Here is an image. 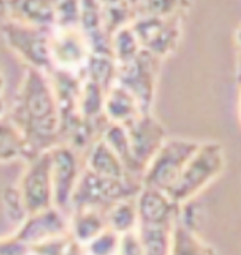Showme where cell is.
Returning a JSON list of instances; mask_svg holds the SVG:
<instances>
[{"label": "cell", "instance_id": "6da1fadb", "mask_svg": "<svg viewBox=\"0 0 241 255\" xmlns=\"http://www.w3.org/2000/svg\"><path fill=\"white\" fill-rule=\"evenodd\" d=\"M8 120L28 147V159L60 144V115L50 76L27 68Z\"/></svg>", "mask_w": 241, "mask_h": 255}, {"label": "cell", "instance_id": "7a4b0ae2", "mask_svg": "<svg viewBox=\"0 0 241 255\" xmlns=\"http://www.w3.org/2000/svg\"><path fill=\"white\" fill-rule=\"evenodd\" d=\"M141 187L142 181L137 177L112 179L83 167L71 199V212L81 211V209H93L106 214L117 202L136 199Z\"/></svg>", "mask_w": 241, "mask_h": 255}, {"label": "cell", "instance_id": "3957f363", "mask_svg": "<svg viewBox=\"0 0 241 255\" xmlns=\"http://www.w3.org/2000/svg\"><path fill=\"white\" fill-rule=\"evenodd\" d=\"M225 167V152L218 142H200V147L183 167L182 174L165 194L182 206L197 197L210 182L222 174Z\"/></svg>", "mask_w": 241, "mask_h": 255}, {"label": "cell", "instance_id": "277c9868", "mask_svg": "<svg viewBox=\"0 0 241 255\" xmlns=\"http://www.w3.org/2000/svg\"><path fill=\"white\" fill-rule=\"evenodd\" d=\"M200 147V142L167 137L142 172V186L167 192L182 174L183 167Z\"/></svg>", "mask_w": 241, "mask_h": 255}, {"label": "cell", "instance_id": "5b68a950", "mask_svg": "<svg viewBox=\"0 0 241 255\" xmlns=\"http://www.w3.org/2000/svg\"><path fill=\"white\" fill-rule=\"evenodd\" d=\"M0 32L7 47L27 65V68L51 71L50 60V32L51 28H38L13 20H3Z\"/></svg>", "mask_w": 241, "mask_h": 255}, {"label": "cell", "instance_id": "8992f818", "mask_svg": "<svg viewBox=\"0 0 241 255\" xmlns=\"http://www.w3.org/2000/svg\"><path fill=\"white\" fill-rule=\"evenodd\" d=\"M161 63L162 60L142 50L134 60L117 65L116 83L124 86L134 96L144 113L152 111Z\"/></svg>", "mask_w": 241, "mask_h": 255}, {"label": "cell", "instance_id": "52a82bcc", "mask_svg": "<svg viewBox=\"0 0 241 255\" xmlns=\"http://www.w3.org/2000/svg\"><path fill=\"white\" fill-rule=\"evenodd\" d=\"M132 28L142 50L159 60H165L180 47L183 17H136Z\"/></svg>", "mask_w": 241, "mask_h": 255}, {"label": "cell", "instance_id": "ba28073f", "mask_svg": "<svg viewBox=\"0 0 241 255\" xmlns=\"http://www.w3.org/2000/svg\"><path fill=\"white\" fill-rule=\"evenodd\" d=\"M17 189L28 216L55 207L50 151L30 157L28 166L23 171Z\"/></svg>", "mask_w": 241, "mask_h": 255}, {"label": "cell", "instance_id": "9c48e42d", "mask_svg": "<svg viewBox=\"0 0 241 255\" xmlns=\"http://www.w3.org/2000/svg\"><path fill=\"white\" fill-rule=\"evenodd\" d=\"M93 55L91 45L80 27H53L50 32L51 70L81 75Z\"/></svg>", "mask_w": 241, "mask_h": 255}, {"label": "cell", "instance_id": "30bf717a", "mask_svg": "<svg viewBox=\"0 0 241 255\" xmlns=\"http://www.w3.org/2000/svg\"><path fill=\"white\" fill-rule=\"evenodd\" d=\"M53 204L65 214L71 212V199L83 172L80 152L68 144H56L50 149Z\"/></svg>", "mask_w": 241, "mask_h": 255}, {"label": "cell", "instance_id": "8fae6325", "mask_svg": "<svg viewBox=\"0 0 241 255\" xmlns=\"http://www.w3.org/2000/svg\"><path fill=\"white\" fill-rule=\"evenodd\" d=\"M124 128L127 131V136H129L136 164L141 172H144L149 161L152 159L154 154L161 149V146L167 139L165 128L152 115V111L141 113L134 121H131Z\"/></svg>", "mask_w": 241, "mask_h": 255}, {"label": "cell", "instance_id": "7c38bea8", "mask_svg": "<svg viewBox=\"0 0 241 255\" xmlns=\"http://www.w3.org/2000/svg\"><path fill=\"white\" fill-rule=\"evenodd\" d=\"M70 234L68 214L56 207H50L47 211L30 214L25 221L18 226L17 236L27 242L30 247L48 241V239Z\"/></svg>", "mask_w": 241, "mask_h": 255}, {"label": "cell", "instance_id": "4fadbf2b", "mask_svg": "<svg viewBox=\"0 0 241 255\" xmlns=\"http://www.w3.org/2000/svg\"><path fill=\"white\" fill-rule=\"evenodd\" d=\"M7 20L38 28L55 27L53 0H5Z\"/></svg>", "mask_w": 241, "mask_h": 255}, {"label": "cell", "instance_id": "5bb4252c", "mask_svg": "<svg viewBox=\"0 0 241 255\" xmlns=\"http://www.w3.org/2000/svg\"><path fill=\"white\" fill-rule=\"evenodd\" d=\"M84 167L96 172L99 176L112 177V179H127V177H136L129 174L122 161L117 154L106 144L104 141L97 139L91 144L84 152ZM139 179V177H137Z\"/></svg>", "mask_w": 241, "mask_h": 255}, {"label": "cell", "instance_id": "9a60e30c", "mask_svg": "<svg viewBox=\"0 0 241 255\" xmlns=\"http://www.w3.org/2000/svg\"><path fill=\"white\" fill-rule=\"evenodd\" d=\"M144 111L141 110L137 100L127 91L124 86L114 83L107 90L104 101V115L111 123L116 125H129Z\"/></svg>", "mask_w": 241, "mask_h": 255}, {"label": "cell", "instance_id": "2e32d148", "mask_svg": "<svg viewBox=\"0 0 241 255\" xmlns=\"http://www.w3.org/2000/svg\"><path fill=\"white\" fill-rule=\"evenodd\" d=\"M68 222L71 239L83 247L107 229L106 214L93 211V209H81V211L70 212Z\"/></svg>", "mask_w": 241, "mask_h": 255}, {"label": "cell", "instance_id": "e0dca14e", "mask_svg": "<svg viewBox=\"0 0 241 255\" xmlns=\"http://www.w3.org/2000/svg\"><path fill=\"white\" fill-rule=\"evenodd\" d=\"M175 222H139L137 234L141 237L144 255H170Z\"/></svg>", "mask_w": 241, "mask_h": 255}, {"label": "cell", "instance_id": "ac0fdd59", "mask_svg": "<svg viewBox=\"0 0 241 255\" xmlns=\"http://www.w3.org/2000/svg\"><path fill=\"white\" fill-rule=\"evenodd\" d=\"M170 255H213V251L197 234L193 232L190 222L178 214L175 227H173V237H172V249Z\"/></svg>", "mask_w": 241, "mask_h": 255}, {"label": "cell", "instance_id": "d6986e66", "mask_svg": "<svg viewBox=\"0 0 241 255\" xmlns=\"http://www.w3.org/2000/svg\"><path fill=\"white\" fill-rule=\"evenodd\" d=\"M101 139L116 152L117 157L122 161V164L126 166V169L129 171V174L139 177V179L142 181V172L136 164V159H134V154H132L131 141H129V136H127L126 128L122 125L109 123L106 126V129L102 131Z\"/></svg>", "mask_w": 241, "mask_h": 255}, {"label": "cell", "instance_id": "ffe728a7", "mask_svg": "<svg viewBox=\"0 0 241 255\" xmlns=\"http://www.w3.org/2000/svg\"><path fill=\"white\" fill-rule=\"evenodd\" d=\"M81 78L94 81L107 91L116 83L117 62L109 53H93L81 73Z\"/></svg>", "mask_w": 241, "mask_h": 255}, {"label": "cell", "instance_id": "44dd1931", "mask_svg": "<svg viewBox=\"0 0 241 255\" xmlns=\"http://www.w3.org/2000/svg\"><path fill=\"white\" fill-rule=\"evenodd\" d=\"M17 157H27L28 147L22 134L8 120V116L0 118V161H12Z\"/></svg>", "mask_w": 241, "mask_h": 255}, {"label": "cell", "instance_id": "7402d4cb", "mask_svg": "<svg viewBox=\"0 0 241 255\" xmlns=\"http://www.w3.org/2000/svg\"><path fill=\"white\" fill-rule=\"evenodd\" d=\"M192 0H141L136 5V17H185Z\"/></svg>", "mask_w": 241, "mask_h": 255}, {"label": "cell", "instance_id": "603a6c76", "mask_svg": "<svg viewBox=\"0 0 241 255\" xmlns=\"http://www.w3.org/2000/svg\"><path fill=\"white\" fill-rule=\"evenodd\" d=\"M141 52H142L141 42L137 38L132 25L119 28L117 32L111 35V55L114 57L117 65L131 62Z\"/></svg>", "mask_w": 241, "mask_h": 255}, {"label": "cell", "instance_id": "cb8c5ba5", "mask_svg": "<svg viewBox=\"0 0 241 255\" xmlns=\"http://www.w3.org/2000/svg\"><path fill=\"white\" fill-rule=\"evenodd\" d=\"M107 227L112 229L117 234H126L136 231L139 217H137V206L136 199H127V201L117 202L106 212Z\"/></svg>", "mask_w": 241, "mask_h": 255}, {"label": "cell", "instance_id": "d4e9b609", "mask_svg": "<svg viewBox=\"0 0 241 255\" xmlns=\"http://www.w3.org/2000/svg\"><path fill=\"white\" fill-rule=\"evenodd\" d=\"M102 20H104L106 32L109 37L119 28L132 25L136 20V10L129 2H122L111 7H102Z\"/></svg>", "mask_w": 241, "mask_h": 255}, {"label": "cell", "instance_id": "484cf974", "mask_svg": "<svg viewBox=\"0 0 241 255\" xmlns=\"http://www.w3.org/2000/svg\"><path fill=\"white\" fill-rule=\"evenodd\" d=\"M55 27H78L81 0H53Z\"/></svg>", "mask_w": 241, "mask_h": 255}, {"label": "cell", "instance_id": "4316f807", "mask_svg": "<svg viewBox=\"0 0 241 255\" xmlns=\"http://www.w3.org/2000/svg\"><path fill=\"white\" fill-rule=\"evenodd\" d=\"M119 241H121V234H117L112 229L107 227L106 231H102L89 244H86L84 246L86 255H117Z\"/></svg>", "mask_w": 241, "mask_h": 255}, {"label": "cell", "instance_id": "83f0119b", "mask_svg": "<svg viewBox=\"0 0 241 255\" xmlns=\"http://www.w3.org/2000/svg\"><path fill=\"white\" fill-rule=\"evenodd\" d=\"M71 242H73V239L70 234H65V236H58L37 244L32 247V252L37 255H65Z\"/></svg>", "mask_w": 241, "mask_h": 255}, {"label": "cell", "instance_id": "f1b7e54d", "mask_svg": "<svg viewBox=\"0 0 241 255\" xmlns=\"http://www.w3.org/2000/svg\"><path fill=\"white\" fill-rule=\"evenodd\" d=\"M5 207H7L8 217L17 222L18 226L28 217V214H27V211H25V206H23L22 197H20L17 187L7 191V194H5Z\"/></svg>", "mask_w": 241, "mask_h": 255}, {"label": "cell", "instance_id": "f546056e", "mask_svg": "<svg viewBox=\"0 0 241 255\" xmlns=\"http://www.w3.org/2000/svg\"><path fill=\"white\" fill-rule=\"evenodd\" d=\"M32 247L23 242L17 234L0 239V255H30Z\"/></svg>", "mask_w": 241, "mask_h": 255}, {"label": "cell", "instance_id": "4dcf8cb0", "mask_svg": "<svg viewBox=\"0 0 241 255\" xmlns=\"http://www.w3.org/2000/svg\"><path fill=\"white\" fill-rule=\"evenodd\" d=\"M117 255H144V249H142V242L137 231L121 234Z\"/></svg>", "mask_w": 241, "mask_h": 255}, {"label": "cell", "instance_id": "1f68e13d", "mask_svg": "<svg viewBox=\"0 0 241 255\" xmlns=\"http://www.w3.org/2000/svg\"><path fill=\"white\" fill-rule=\"evenodd\" d=\"M65 255H86V251L83 246H80L78 242H71V246L68 247V251H66Z\"/></svg>", "mask_w": 241, "mask_h": 255}, {"label": "cell", "instance_id": "d6a6232c", "mask_svg": "<svg viewBox=\"0 0 241 255\" xmlns=\"http://www.w3.org/2000/svg\"><path fill=\"white\" fill-rule=\"evenodd\" d=\"M101 7H111V5H117L122 2H127V0H97Z\"/></svg>", "mask_w": 241, "mask_h": 255}, {"label": "cell", "instance_id": "836d02e7", "mask_svg": "<svg viewBox=\"0 0 241 255\" xmlns=\"http://www.w3.org/2000/svg\"><path fill=\"white\" fill-rule=\"evenodd\" d=\"M7 20V10H5V0H0V23Z\"/></svg>", "mask_w": 241, "mask_h": 255}, {"label": "cell", "instance_id": "e575fe53", "mask_svg": "<svg viewBox=\"0 0 241 255\" xmlns=\"http://www.w3.org/2000/svg\"><path fill=\"white\" fill-rule=\"evenodd\" d=\"M3 90H5V78H3V75L0 73V98H2V95H3Z\"/></svg>", "mask_w": 241, "mask_h": 255}, {"label": "cell", "instance_id": "d590c367", "mask_svg": "<svg viewBox=\"0 0 241 255\" xmlns=\"http://www.w3.org/2000/svg\"><path fill=\"white\" fill-rule=\"evenodd\" d=\"M5 116V101H3V96L0 98V118Z\"/></svg>", "mask_w": 241, "mask_h": 255}, {"label": "cell", "instance_id": "8d00e7d4", "mask_svg": "<svg viewBox=\"0 0 241 255\" xmlns=\"http://www.w3.org/2000/svg\"><path fill=\"white\" fill-rule=\"evenodd\" d=\"M237 43H238L240 52H241V27H238V30H237Z\"/></svg>", "mask_w": 241, "mask_h": 255}, {"label": "cell", "instance_id": "74e56055", "mask_svg": "<svg viewBox=\"0 0 241 255\" xmlns=\"http://www.w3.org/2000/svg\"><path fill=\"white\" fill-rule=\"evenodd\" d=\"M127 2H129V3L132 5V7H136V5L141 2V0H127Z\"/></svg>", "mask_w": 241, "mask_h": 255}, {"label": "cell", "instance_id": "f35d334b", "mask_svg": "<svg viewBox=\"0 0 241 255\" xmlns=\"http://www.w3.org/2000/svg\"><path fill=\"white\" fill-rule=\"evenodd\" d=\"M240 120H241V91H240Z\"/></svg>", "mask_w": 241, "mask_h": 255}, {"label": "cell", "instance_id": "ab89813d", "mask_svg": "<svg viewBox=\"0 0 241 255\" xmlns=\"http://www.w3.org/2000/svg\"><path fill=\"white\" fill-rule=\"evenodd\" d=\"M30 255H37V254H33V252H32V254H30Z\"/></svg>", "mask_w": 241, "mask_h": 255}]
</instances>
